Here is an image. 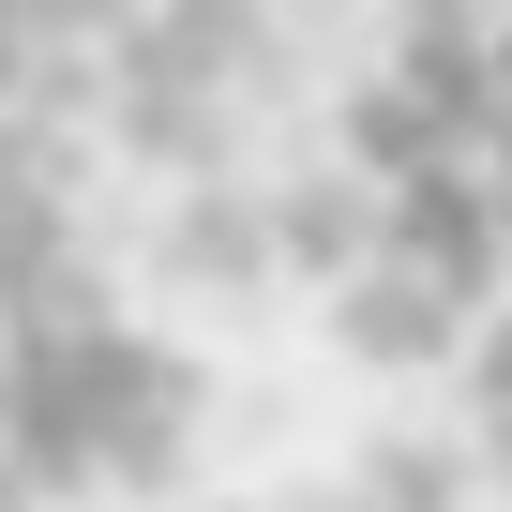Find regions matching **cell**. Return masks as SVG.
Wrapping results in <instances>:
<instances>
[{
	"label": "cell",
	"instance_id": "1",
	"mask_svg": "<svg viewBox=\"0 0 512 512\" xmlns=\"http://www.w3.org/2000/svg\"><path fill=\"white\" fill-rule=\"evenodd\" d=\"M482 452H497V497H512V317H497V347H482Z\"/></svg>",
	"mask_w": 512,
	"mask_h": 512
}]
</instances>
